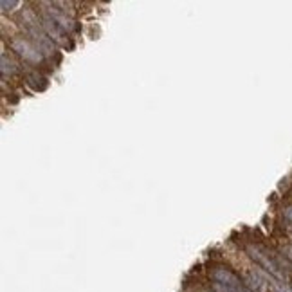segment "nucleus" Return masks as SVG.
<instances>
[{"label": "nucleus", "instance_id": "3", "mask_svg": "<svg viewBox=\"0 0 292 292\" xmlns=\"http://www.w3.org/2000/svg\"><path fill=\"white\" fill-rule=\"evenodd\" d=\"M11 47L18 52L20 56L26 58V60H38L40 58V52L36 51V47H32L29 42H26V40H22V38L13 40V42H11Z\"/></svg>", "mask_w": 292, "mask_h": 292}, {"label": "nucleus", "instance_id": "5", "mask_svg": "<svg viewBox=\"0 0 292 292\" xmlns=\"http://www.w3.org/2000/svg\"><path fill=\"white\" fill-rule=\"evenodd\" d=\"M283 253H285V256L289 258V260H292V245H289V247L283 249Z\"/></svg>", "mask_w": 292, "mask_h": 292}, {"label": "nucleus", "instance_id": "6", "mask_svg": "<svg viewBox=\"0 0 292 292\" xmlns=\"http://www.w3.org/2000/svg\"><path fill=\"white\" fill-rule=\"evenodd\" d=\"M285 216H287V220L292 222V208H285Z\"/></svg>", "mask_w": 292, "mask_h": 292}, {"label": "nucleus", "instance_id": "2", "mask_svg": "<svg viewBox=\"0 0 292 292\" xmlns=\"http://www.w3.org/2000/svg\"><path fill=\"white\" fill-rule=\"evenodd\" d=\"M249 254H251V258H253V260L256 261L258 265L263 267L265 271H269L271 274H274L276 278H281V273H279L278 265H276V263H274V261L271 260L269 256H265L263 253H260V251H258L256 247H249Z\"/></svg>", "mask_w": 292, "mask_h": 292}, {"label": "nucleus", "instance_id": "4", "mask_svg": "<svg viewBox=\"0 0 292 292\" xmlns=\"http://www.w3.org/2000/svg\"><path fill=\"white\" fill-rule=\"evenodd\" d=\"M247 285L253 289V292H269V281L258 273L247 274Z\"/></svg>", "mask_w": 292, "mask_h": 292}, {"label": "nucleus", "instance_id": "1", "mask_svg": "<svg viewBox=\"0 0 292 292\" xmlns=\"http://www.w3.org/2000/svg\"><path fill=\"white\" fill-rule=\"evenodd\" d=\"M210 276H211V279H213V283L226 285V287H229V289H235V291L242 292V279L238 278L231 269H227V267L218 265V267H215V269H211Z\"/></svg>", "mask_w": 292, "mask_h": 292}]
</instances>
